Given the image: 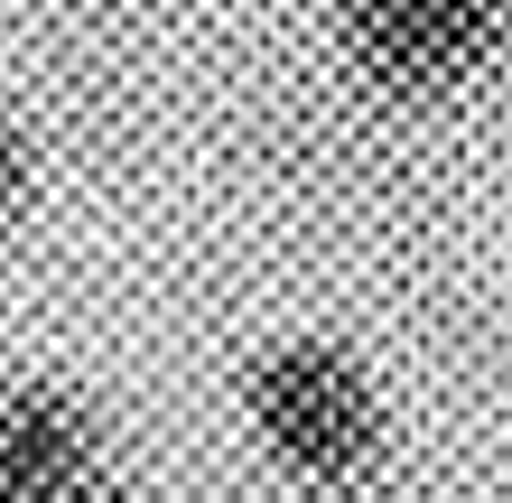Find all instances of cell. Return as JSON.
<instances>
[{
  "label": "cell",
  "mask_w": 512,
  "mask_h": 503,
  "mask_svg": "<svg viewBox=\"0 0 512 503\" xmlns=\"http://www.w3.org/2000/svg\"><path fill=\"white\" fill-rule=\"evenodd\" d=\"M252 429L289 476L345 494L382 457V392L364 382V364L345 345L298 336V345H270L252 364Z\"/></svg>",
  "instance_id": "cell-1"
},
{
  "label": "cell",
  "mask_w": 512,
  "mask_h": 503,
  "mask_svg": "<svg viewBox=\"0 0 512 503\" xmlns=\"http://www.w3.org/2000/svg\"><path fill=\"white\" fill-rule=\"evenodd\" d=\"M345 66L391 103H447L512 56L503 0H354L336 10Z\"/></svg>",
  "instance_id": "cell-2"
},
{
  "label": "cell",
  "mask_w": 512,
  "mask_h": 503,
  "mask_svg": "<svg viewBox=\"0 0 512 503\" xmlns=\"http://www.w3.org/2000/svg\"><path fill=\"white\" fill-rule=\"evenodd\" d=\"M0 503H131L66 382H19L0 401Z\"/></svg>",
  "instance_id": "cell-3"
},
{
  "label": "cell",
  "mask_w": 512,
  "mask_h": 503,
  "mask_svg": "<svg viewBox=\"0 0 512 503\" xmlns=\"http://www.w3.org/2000/svg\"><path fill=\"white\" fill-rule=\"evenodd\" d=\"M28 205V140H19V122L0 112V224H10Z\"/></svg>",
  "instance_id": "cell-4"
}]
</instances>
